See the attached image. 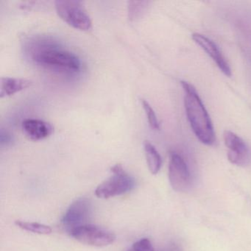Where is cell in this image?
Masks as SVG:
<instances>
[{"instance_id": "obj_1", "label": "cell", "mask_w": 251, "mask_h": 251, "mask_svg": "<svg viewBox=\"0 0 251 251\" xmlns=\"http://www.w3.org/2000/svg\"><path fill=\"white\" fill-rule=\"evenodd\" d=\"M32 61L43 68L73 74L80 71V58L70 51L48 41H38L30 47Z\"/></svg>"}, {"instance_id": "obj_2", "label": "cell", "mask_w": 251, "mask_h": 251, "mask_svg": "<svg viewBox=\"0 0 251 251\" xmlns=\"http://www.w3.org/2000/svg\"><path fill=\"white\" fill-rule=\"evenodd\" d=\"M181 85L186 116L194 133L204 145H214L216 137L212 122L196 89L188 82L182 81Z\"/></svg>"}, {"instance_id": "obj_3", "label": "cell", "mask_w": 251, "mask_h": 251, "mask_svg": "<svg viewBox=\"0 0 251 251\" xmlns=\"http://www.w3.org/2000/svg\"><path fill=\"white\" fill-rule=\"evenodd\" d=\"M112 176L99 185L95 190L98 198L108 199L130 192L136 186V181L126 173L121 164L111 167Z\"/></svg>"}, {"instance_id": "obj_4", "label": "cell", "mask_w": 251, "mask_h": 251, "mask_svg": "<svg viewBox=\"0 0 251 251\" xmlns=\"http://www.w3.org/2000/svg\"><path fill=\"white\" fill-rule=\"evenodd\" d=\"M55 5L58 17L69 25L83 31L92 29V20L83 2L76 0H58Z\"/></svg>"}, {"instance_id": "obj_5", "label": "cell", "mask_w": 251, "mask_h": 251, "mask_svg": "<svg viewBox=\"0 0 251 251\" xmlns=\"http://www.w3.org/2000/svg\"><path fill=\"white\" fill-rule=\"evenodd\" d=\"M69 232L72 237L80 243L97 248L108 246L116 240L114 233L95 225H83L71 229Z\"/></svg>"}, {"instance_id": "obj_6", "label": "cell", "mask_w": 251, "mask_h": 251, "mask_svg": "<svg viewBox=\"0 0 251 251\" xmlns=\"http://www.w3.org/2000/svg\"><path fill=\"white\" fill-rule=\"evenodd\" d=\"M225 145L227 148V158L231 164L245 167L251 161V152L245 141L230 130L223 134Z\"/></svg>"}, {"instance_id": "obj_7", "label": "cell", "mask_w": 251, "mask_h": 251, "mask_svg": "<svg viewBox=\"0 0 251 251\" xmlns=\"http://www.w3.org/2000/svg\"><path fill=\"white\" fill-rule=\"evenodd\" d=\"M169 179L172 187L176 192H185L190 186V172L187 164L176 152H173L170 155Z\"/></svg>"}, {"instance_id": "obj_8", "label": "cell", "mask_w": 251, "mask_h": 251, "mask_svg": "<svg viewBox=\"0 0 251 251\" xmlns=\"http://www.w3.org/2000/svg\"><path fill=\"white\" fill-rule=\"evenodd\" d=\"M92 212V204L90 201L86 198H80L75 201L69 207L63 217V225L70 231L74 227L87 224Z\"/></svg>"}, {"instance_id": "obj_9", "label": "cell", "mask_w": 251, "mask_h": 251, "mask_svg": "<svg viewBox=\"0 0 251 251\" xmlns=\"http://www.w3.org/2000/svg\"><path fill=\"white\" fill-rule=\"evenodd\" d=\"M192 38L194 42L201 47L207 55L211 57L225 75L227 77L231 76V70L227 60L219 49L218 46L212 40L200 33H194Z\"/></svg>"}, {"instance_id": "obj_10", "label": "cell", "mask_w": 251, "mask_h": 251, "mask_svg": "<svg viewBox=\"0 0 251 251\" xmlns=\"http://www.w3.org/2000/svg\"><path fill=\"white\" fill-rule=\"evenodd\" d=\"M25 134L32 141H40L49 137L54 128L49 123L39 119H26L22 124Z\"/></svg>"}, {"instance_id": "obj_11", "label": "cell", "mask_w": 251, "mask_h": 251, "mask_svg": "<svg viewBox=\"0 0 251 251\" xmlns=\"http://www.w3.org/2000/svg\"><path fill=\"white\" fill-rule=\"evenodd\" d=\"M33 82L27 79L5 77L1 78L0 97L6 98L30 87Z\"/></svg>"}, {"instance_id": "obj_12", "label": "cell", "mask_w": 251, "mask_h": 251, "mask_svg": "<svg viewBox=\"0 0 251 251\" xmlns=\"http://www.w3.org/2000/svg\"><path fill=\"white\" fill-rule=\"evenodd\" d=\"M144 149H145V157L148 168L152 175H156L161 170L162 160L161 155L158 153L156 148L148 141L144 142Z\"/></svg>"}, {"instance_id": "obj_13", "label": "cell", "mask_w": 251, "mask_h": 251, "mask_svg": "<svg viewBox=\"0 0 251 251\" xmlns=\"http://www.w3.org/2000/svg\"><path fill=\"white\" fill-rule=\"evenodd\" d=\"M16 226H18L23 230L29 232H33L38 234L47 235L52 233V230L51 227L42 223H36V222L22 221L17 220L15 222Z\"/></svg>"}, {"instance_id": "obj_14", "label": "cell", "mask_w": 251, "mask_h": 251, "mask_svg": "<svg viewBox=\"0 0 251 251\" xmlns=\"http://www.w3.org/2000/svg\"><path fill=\"white\" fill-rule=\"evenodd\" d=\"M148 2H135L130 1L128 2V17L130 20H134L137 19L143 12L146 8Z\"/></svg>"}, {"instance_id": "obj_15", "label": "cell", "mask_w": 251, "mask_h": 251, "mask_svg": "<svg viewBox=\"0 0 251 251\" xmlns=\"http://www.w3.org/2000/svg\"><path fill=\"white\" fill-rule=\"evenodd\" d=\"M142 102L150 126L153 130H158L159 129V123H158V119H157L155 111L152 109V107H151V105H150L148 101L145 100H142Z\"/></svg>"}, {"instance_id": "obj_16", "label": "cell", "mask_w": 251, "mask_h": 251, "mask_svg": "<svg viewBox=\"0 0 251 251\" xmlns=\"http://www.w3.org/2000/svg\"><path fill=\"white\" fill-rule=\"evenodd\" d=\"M127 251H155L151 241L146 238L135 242Z\"/></svg>"}, {"instance_id": "obj_17", "label": "cell", "mask_w": 251, "mask_h": 251, "mask_svg": "<svg viewBox=\"0 0 251 251\" xmlns=\"http://www.w3.org/2000/svg\"><path fill=\"white\" fill-rule=\"evenodd\" d=\"M13 138L8 132L1 130L0 134V143L2 146H8L12 144Z\"/></svg>"}]
</instances>
